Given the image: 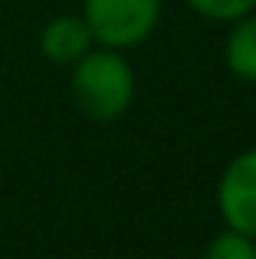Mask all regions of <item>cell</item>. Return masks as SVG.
<instances>
[{
	"instance_id": "obj_1",
	"label": "cell",
	"mask_w": 256,
	"mask_h": 259,
	"mask_svg": "<svg viewBox=\"0 0 256 259\" xmlns=\"http://www.w3.org/2000/svg\"><path fill=\"white\" fill-rule=\"evenodd\" d=\"M69 99L89 121H115L135 102V69L125 53L92 46L69 66Z\"/></svg>"
},
{
	"instance_id": "obj_2",
	"label": "cell",
	"mask_w": 256,
	"mask_h": 259,
	"mask_svg": "<svg viewBox=\"0 0 256 259\" xmlns=\"http://www.w3.org/2000/svg\"><path fill=\"white\" fill-rule=\"evenodd\" d=\"M79 17L86 20L96 46L135 50L161 23V0H82Z\"/></svg>"
},
{
	"instance_id": "obj_3",
	"label": "cell",
	"mask_w": 256,
	"mask_h": 259,
	"mask_svg": "<svg viewBox=\"0 0 256 259\" xmlns=\"http://www.w3.org/2000/svg\"><path fill=\"white\" fill-rule=\"evenodd\" d=\"M217 210L224 227L256 240V148L233 154L217 181Z\"/></svg>"
},
{
	"instance_id": "obj_4",
	"label": "cell",
	"mask_w": 256,
	"mask_h": 259,
	"mask_svg": "<svg viewBox=\"0 0 256 259\" xmlns=\"http://www.w3.org/2000/svg\"><path fill=\"white\" fill-rule=\"evenodd\" d=\"M36 46H39V56L46 63L72 66L96 46V39H92L89 26H86V20L79 13H56V17H50L43 23Z\"/></svg>"
},
{
	"instance_id": "obj_5",
	"label": "cell",
	"mask_w": 256,
	"mask_h": 259,
	"mask_svg": "<svg viewBox=\"0 0 256 259\" xmlns=\"http://www.w3.org/2000/svg\"><path fill=\"white\" fill-rule=\"evenodd\" d=\"M224 63L240 82L256 85V10L233 20L224 46Z\"/></svg>"
},
{
	"instance_id": "obj_6",
	"label": "cell",
	"mask_w": 256,
	"mask_h": 259,
	"mask_svg": "<svg viewBox=\"0 0 256 259\" xmlns=\"http://www.w3.org/2000/svg\"><path fill=\"white\" fill-rule=\"evenodd\" d=\"M200 259H256V240L237 233V230L224 227L220 233H214L207 240Z\"/></svg>"
},
{
	"instance_id": "obj_7",
	"label": "cell",
	"mask_w": 256,
	"mask_h": 259,
	"mask_svg": "<svg viewBox=\"0 0 256 259\" xmlns=\"http://www.w3.org/2000/svg\"><path fill=\"white\" fill-rule=\"evenodd\" d=\"M197 17L214 20V23H233L256 10V0H184Z\"/></svg>"
}]
</instances>
